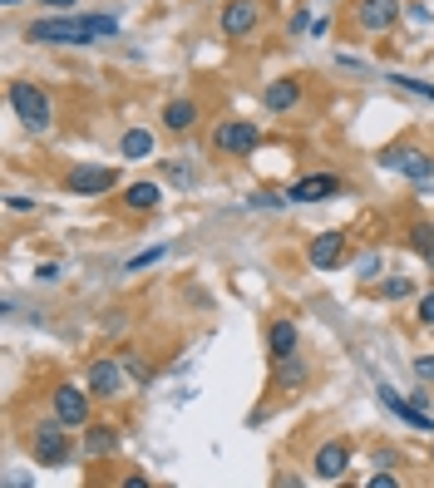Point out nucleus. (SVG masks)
Segmentation results:
<instances>
[{"mask_svg": "<svg viewBox=\"0 0 434 488\" xmlns=\"http://www.w3.org/2000/svg\"><path fill=\"white\" fill-rule=\"evenodd\" d=\"M5 99H10V109L20 114V124H26L30 133H45V129L55 124V104H50V94H45L40 84H30V79H10Z\"/></svg>", "mask_w": 434, "mask_h": 488, "instance_id": "f257e3e1", "label": "nucleus"}, {"mask_svg": "<svg viewBox=\"0 0 434 488\" xmlns=\"http://www.w3.org/2000/svg\"><path fill=\"white\" fill-rule=\"evenodd\" d=\"M69 424L59 420H45V424H35L30 430V454H35V463H45V469H59V463H69V454H75V449H69Z\"/></svg>", "mask_w": 434, "mask_h": 488, "instance_id": "f03ea898", "label": "nucleus"}, {"mask_svg": "<svg viewBox=\"0 0 434 488\" xmlns=\"http://www.w3.org/2000/svg\"><path fill=\"white\" fill-rule=\"evenodd\" d=\"M257 143H262V133L247 119H227V124L212 129V153H222V158H247V153H257Z\"/></svg>", "mask_w": 434, "mask_h": 488, "instance_id": "7ed1b4c3", "label": "nucleus"}, {"mask_svg": "<svg viewBox=\"0 0 434 488\" xmlns=\"http://www.w3.org/2000/svg\"><path fill=\"white\" fill-rule=\"evenodd\" d=\"M30 40L35 45H89L94 35H89V26H84V16L75 20V16H59V20H30Z\"/></svg>", "mask_w": 434, "mask_h": 488, "instance_id": "20e7f679", "label": "nucleus"}, {"mask_svg": "<svg viewBox=\"0 0 434 488\" xmlns=\"http://www.w3.org/2000/svg\"><path fill=\"white\" fill-rule=\"evenodd\" d=\"M380 168H385V173H400L409 182H419L434 168V158L425 149H415V143H390V149L380 153Z\"/></svg>", "mask_w": 434, "mask_h": 488, "instance_id": "39448f33", "label": "nucleus"}, {"mask_svg": "<svg viewBox=\"0 0 434 488\" xmlns=\"http://www.w3.org/2000/svg\"><path fill=\"white\" fill-rule=\"evenodd\" d=\"M217 26H222L227 40H252L257 26H262V5L257 0H227L222 16H217Z\"/></svg>", "mask_w": 434, "mask_h": 488, "instance_id": "423d86ee", "label": "nucleus"}, {"mask_svg": "<svg viewBox=\"0 0 434 488\" xmlns=\"http://www.w3.org/2000/svg\"><path fill=\"white\" fill-rule=\"evenodd\" d=\"M89 400H94L89 385H55L50 389V405L69 430H75V424H89Z\"/></svg>", "mask_w": 434, "mask_h": 488, "instance_id": "0eeeda50", "label": "nucleus"}, {"mask_svg": "<svg viewBox=\"0 0 434 488\" xmlns=\"http://www.w3.org/2000/svg\"><path fill=\"white\" fill-rule=\"evenodd\" d=\"M114 182H119V173L114 168H69L65 173V188L75 192V198H104V192H114Z\"/></svg>", "mask_w": 434, "mask_h": 488, "instance_id": "6e6552de", "label": "nucleus"}, {"mask_svg": "<svg viewBox=\"0 0 434 488\" xmlns=\"http://www.w3.org/2000/svg\"><path fill=\"white\" fill-rule=\"evenodd\" d=\"M306 257H311L316 272H336V266L346 262V232H341V227L316 232V237H311V247H306Z\"/></svg>", "mask_w": 434, "mask_h": 488, "instance_id": "1a4fd4ad", "label": "nucleus"}, {"mask_svg": "<svg viewBox=\"0 0 434 488\" xmlns=\"http://www.w3.org/2000/svg\"><path fill=\"white\" fill-rule=\"evenodd\" d=\"M356 20L366 35H385L400 20V0H356Z\"/></svg>", "mask_w": 434, "mask_h": 488, "instance_id": "9d476101", "label": "nucleus"}, {"mask_svg": "<svg viewBox=\"0 0 434 488\" xmlns=\"http://www.w3.org/2000/svg\"><path fill=\"white\" fill-rule=\"evenodd\" d=\"M311 469H316V479H326V483L346 479V469H351V444H341V439L321 444V449H316V459H311Z\"/></svg>", "mask_w": 434, "mask_h": 488, "instance_id": "9b49d317", "label": "nucleus"}, {"mask_svg": "<svg viewBox=\"0 0 434 488\" xmlns=\"http://www.w3.org/2000/svg\"><path fill=\"white\" fill-rule=\"evenodd\" d=\"M94 389V400H114V395H124V365H114V360H94L89 365V380H84Z\"/></svg>", "mask_w": 434, "mask_h": 488, "instance_id": "f8f14e48", "label": "nucleus"}, {"mask_svg": "<svg viewBox=\"0 0 434 488\" xmlns=\"http://www.w3.org/2000/svg\"><path fill=\"white\" fill-rule=\"evenodd\" d=\"M336 192H341V178H336V173H311V178L292 182L286 198H292V202H326V198H336Z\"/></svg>", "mask_w": 434, "mask_h": 488, "instance_id": "ddd939ff", "label": "nucleus"}, {"mask_svg": "<svg viewBox=\"0 0 434 488\" xmlns=\"http://www.w3.org/2000/svg\"><path fill=\"white\" fill-rule=\"evenodd\" d=\"M119 202H124V213H153V207L163 202V188H159V182H149V178L129 182V188L119 192Z\"/></svg>", "mask_w": 434, "mask_h": 488, "instance_id": "4468645a", "label": "nucleus"}, {"mask_svg": "<svg viewBox=\"0 0 434 488\" xmlns=\"http://www.w3.org/2000/svg\"><path fill=\"white\" fill-rule=\"evenodd\" d=\"M296 104H301V79L282 75V79L267 84V109H272V114H292Z\"/></svg>", "mask_w": 434, "mask_h": 488, "instance_id": "2eb2a0df", "label": "nucleus"}, {"mask_svg": "<svg viewBox=\"0 0 434 488\" xmlns=\"http://www.w3.org/2000/svg\"><path fill=\"white\" fill-rule=\"evenodd\" d=\"M380 405L390 410V414H400V420H409L415 430H434V420L425 414V405H415V400H400V395H390V385L380 389Z\"/></svg>", "mask_w": 434, "mask_h": 488, "instance_id": "dca6fc26", "label": "nucleus"}, {"mask_svg": "<svg viewBox=\"0 0 434 488\" xmlns=\"http://www.w3.org/2000/svg\"><path fill=\"white\" fill-rule=\"evenodd\" d=\"M119 449V430L114 424H89V430H84V454L89 459H108Z\"/></svg>", "mask_w": 434, "mask_h": 488, "instance_id": "f3484780", "label": "nucleus"}, {"mask_svg": "<svg viewBox=\"0 0 434 488\" xmlns=\"http://www.w3.org/2000/svg\"><path fill=\"white\" fill-rule=\"evenodd\" d=\"M192 124H198V104L192 99H168L163 104V129L168 133H188Z\"/></svg>", "mask_w": 434, "mask_h": 488, "instance_id": "a211bd4d", "label": "nucleus"}, {"mask_svg": "<svg viewBox=\"0 0 434 488\" xmlns=\"http://www.w3.org/2000/svg\"><path fill=\"white\" fill-rule=\"evenodd\" d=\"M267 350H272V360L296 356V326H292V321H272V331H267Z\"/></svg>", "mask_w": 434, "mask_h": 488, "instance_id": "6ab92c4d", "label": "nucleus"}, {"mask_svg": "<svg viewBox=\"0 0 434 488\" xmlns=\"http://www.w3.org/2000/svg\"><path fill=\"white\" fill-rule=\"evenodd\" d=\"M119 153L134 158V163H139V158H149V153H153V133H149V129H129L124 139H119Z\"/></svg>", "mask_w": 434, "mask_h": 488, "instance_id": "aec40b11", "label": "nucleus"}, {"mask_svg": "<svg viewBox=\"0 0 434 488\" xmlns=\"http://www.w3.org/2000/svg\"><path fill=\"white\" fill-rule=\"evenodd\" d=\"M306 365H301L296 356H286V360H276V389H296V385H306Z\"/></svg>", "mask_w": 434, "mask_h": 488, "instance_id": "412c9836", "label": "nucleus"}, {"mask_svg": "<svg viewBox=\"0 0 434 488\" xmlns=\"http://www.w3.org/2000/svg\"><path fill=\"white\" fill-rule=\"evenodd\" d=\"M405 237H409V247H415V257H425L434 266V223H415Z\"/></svg>", "mask_w": 434, "mask_h": 488, "instance_id": "4be33fe9", "label": "nucleus"}, {"mask_svg": "<svg viewBox=\"0 0 434 488\" xmlns=\"http://www.w3.org/2000/svg\"><path fill=\"white\" fill-rule=\"evenodd\" d=\"M390 84H400L405 94H415V99H429V104H434V84H425V79H409V75H390Z\"/></svg>", "mask_w": 434, "mask_h": 488, "instance_id": "5701e85b", "label": "nucleus"}, {"mask_svg": "<svg viewBox=\"0 0 434 488\" xmlns=\"http://www.w3.org/2000/svg\"><path fill=\"white\" fill-rule=\"evenodd\" d=\"M84 26H89L94 40H104V35H119V20H114V16H84Z\"/></svg>", "mask_w": 434, "mask_h": 488, "instance_id": "b1692460", "label": "nucleus"}, {"mask_svg": "<svg viewBox=\"0 0 434 488\" xmlns=\"http://www.w3.org/2000/svg\"><path fill=\"white\" fill-rule=\"evenodd\" d=\"M376 291H380L385 301H400V296H409V282H405V276H395V282H380Z\"/></svg>", "mask_w": 434, "mask_h": 488, "instance_id": "393cba45", "label": "nucleus"}, {"mask_svg": "<svg viewBox=\"0 0 434 488\" xmlns=\"http://www.w3.org/2000/svg\"><path fill=\"white\" fill-rule=\"evenodd\" d=\"M124 370H129V375H134V380H139V385H143V380H149V365H143V360L134 356V350H124Z\"/></svg>", "mask_w": 434, "mask_h": 488, "instance_id": "a878e982", "label": "nucleus"}, {"mask_svg": "<svg viewBox=\"0 0 434 488\" xmlns=\"http://www.w3.org/2000/svg\"><path fill=\"white\" fill-rule=\"evenodd\" d=\"M153 262H163V247H149V252H139V257L129 262V272H143V266H153Z\"/></svg>", "mask_w": 434, "mask_h": 488, "instance_id": "bb28decb", "label": "nucleus"}, {"mask_svg": "<svg viewBox=\"0 0 434 488\" xmlns=\"http://www.w3.org/2000/svg\"><path fill=\"white\" fill-rule=\"evenodd\" d=\"M415 375H419V380H429V385H434V356H419V360H415Z\"/></svg>", "mask_w": 434, "mask_h": 488, "instance_id": "cd10ccee", "label": "nucleus"}, {"mask_svg": "<svg viewBox=\"0 0 434 488\" xmlns=\"http://www.w3.org/2000/svg\"><path fill=\"white\" fill-rule=\"evenodd\" d=\"M419 321L434 326V291H429V296H419Z\"/></svg>", "mask_w": 434, "mask_h": 488, "instance_id": "c85d7f7f", "label": "nucleus"}, {"mask_svg": "<svg viewBox=\"0 0 434 488\" xmlns=\"http://www.w3.org/2000/svg\"><path fill=\"white\" fill-rule=\"evenodd\" d=\"M5 207H10V213H30L35 202H30V198H5Z\"/></svg>", "mask_w": 434, "mask_h": 488, "instance_id": "c756f323", "label": "nucleus"}, {"mask_svg": "<svg viewBox=\"0 0 434 488\" xmlns=\"http://www.w3.org/2000/svg\"><path fill=\"white\" fill-rule=\"evenodd\" d=\"M400 479H395V473H376V479H370V488H395Z\"/></svg>", "mask_w": 434, "mask_h": 488, "instance_id": "7c9ffc66", "label": "nucleus"}, {"mask_svg": "<svg viewBox=\"0 0 434 488\" xmlns=\"http://www.w3.org/2000/svg\"><path fill=\"white\" fill-rule=\"evenodd\" d=\"M415 188H419V192H429V198H434V168H429V173H425V178L415 182Z\"/></svg>", "mask_w": 434, "mask_h": 488, "instance_id": "2f4dec72", "label": "nucleus"}, {"mask_svg": "<svg viewBox=\"0 0 434 488\" xmlns=\"http://www.w3.org/2000/svg\"><path fill=\"white\" fill-rule=\"evenodd\" d=\"M40 5H50V10H75V0H40Z\"/></svg>", "mask_w": 434, "mask_h": 488, "instance_id": "473e14b6", "label": "nucleus"}, {"mask_svg": "<svg viewBox=\"0 0 434 488\" xmlns=\"http://www.w3.org/2000/svg\"><path fill=\"white\" fill-rule=\"evenodd\" d=\"M429 459H434V454H429Z\"/></svg>", "mask_w": 434, "mask_h": 488, "instance_id": "72a5a7b5", "label": "nucleus"}]
</instances>
